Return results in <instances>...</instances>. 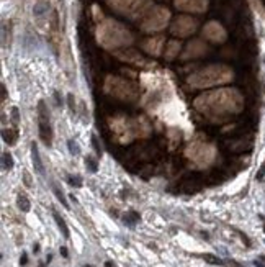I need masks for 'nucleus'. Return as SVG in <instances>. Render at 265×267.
Segmentation results:
<instances>
[{
  "mask_svg": "<svg viewBox=\"0 0 265 267\" xmlns=\"http://www.w3.org/2000/svg\"><path fill=\"white\" fill-rule=\"evenodd\" d=\"M255 267H265V266H262L260 262H255Z\"/></svg>",
  "mask_w": 265,
  "mask_h": 267,
  "instance_id": "nucleus-25",
  "label": "nucleus"
},
{
  "mask_svg": "<svg viewBox=\"0 0 265 267\" xmlns=\"http://www.w3.org/2000/svg\"><path fill=\"white\" fill-rule=\"evenodd\" d=\"M23 184H25L28 189L31 187V185H33V182H31V175H30L28 171H23Z\"/></svg>",
  "mask_w": 265,
  "mask_h": 267,
  "instance_id": "nucleus-17",
  "label": "nucleus"
},
{
  "mask_svg": "<svg viewBox=\"0 0 265 267\" xmlns=\"http://www.w3.org/2000/svg\"><path fill=\"white\" fill-rule=\"evenodd\" d=\"M2 136H3V141H5L7 144H10V146H13V144L17 143V138H18V133H10V131L3 130L2 131Z\"/></svg>",
  "mask_w": 265,
  "mask_h": 267,
  "instance_id": "nucleus-9",
  "label": "nucleus"
},
{
  "mask_svg": "<svg viewBox=\"0 0 265 267\" xmlns=\"http://www.w3.org/2000/svg\"><path fill=\"white\" fill-rule=\"evenodd\" d=\"M203 259L206 261V262H210V264H214V266H223L224 262L221 261V259H218L216 256H211V254H205L203 256Z\"/></svg>",
  "mask_w": 265,
  "mask_h": 267,
  "instance_id": "nucleus-14",
  "label": "nucleus"
},
{
  "mask_svg": "<svg viewBox=\"0 0 265 267\" xmlns=\"http://www.w3.org/2000/svg\"><path fill=\"white\" fill-rule=\"evenodd\" d=\"M69 184L74 185V187H80V185H82V179H80L79 175H75V177H69Z\"/></svg>",
  "mask_w": 265,
  "mask_h": 267,
  "instance_id": "nucleus-18",
  "label": "nucleus"
},
{
  "mask_svg": "<svg viewBox=\"0 0 265 267\" xmlns=\"http://www.w3.org/2000/svg\"><path fill=\"white\" fill-rule=\"evenodd\" d=\"M105 266H106V267H113V264H111V262H106Z\"/></svg>",
  "mask_w": 265,
  "mask_h": 267,
  "instance_id": "nucleus-26",
  "label": "nucleus"
},
{
  "mask_svg": "<svg viewBox=\"0 0 265 267\" xmlns=\"http://www.w3.org/2000/svg\"><path fill=\"white\" fill-rule=\"evenodd\" d=\"M2 167H3V171H12V167H13V157L10 153H2Z\"/></svg>",
  "mask_w": 265,
  "mask_h": 267,
  "instance_id": "nucleus-8",
  "label": "nucleus"
},
{
  "mask_svg": "<svg viewBox=\"0 0 265 267\" xmlns=\"http://www.w3.org/2000/svg\"><path fill=\"white\" fill-rule=\"evenodd\" d=\"M53 216H54V220H56V223L57 226H59V229H61V233H62V236H64L66 239H69L71 238V234H69V228H67V225H66V221L64 218L57 213V211H53Z\"/></svg>",
  "mask_w": 265,
  "mask_h": 267,
  "instance_id": "nucleus-6",
  "label": "nucleus"
},
{
  "mask_svg": "<svg viewBox=\"0 0 265 267\" xmlns=\"http://www.w3.org/2000/svg\"><path fill=\"white\" fill-rule=\"evenodd\" d=\"M38 116H39V138L46 146H51L53 143V130H51V121H49L48 115V107L44 100H39L38 103Z\"/></svg>",
  "mask_w": 265,
  "mask_h": 267,
  "instance_id": "nucleus-1",
  "label": "nucleus"
},
{
  "mask_svg": "<svg viewBox=\"0 0 265 267\" xmlns=\"http://www.w3.org/2000/svg\"><path fill=\"white\" fill-rule=\"evenodd\" d=\"M139 218H141V216H139V213H136V211H129L128 215H124V221H126L129 226H133L134 223H138Z\"/></svg>",
  "mask_w": 265,
  "mask_h": 267,
  "instance_id": "nucleus-11",
  "label": "nucleus"
},
{
  "mask_svg": "<svg viewBox=\"0 0 265 267\" xmlns=\"http://www.w3.org/2000/svg\"><path fill=\"white\" fill-rule=\"evenodd\" d=\"M61 254L64 256V257H67V256H69V254H67V249H66V248H61Z\"/></svg>",
  "mask_w": 265,
  "mask_h": 267,
  "instance_id": "nucleus-24",
  "label": "nucleus"
},
{
  "mask_svg": "<svg viewBox=\"0 0 265 267\" xmlns=\"http://www.w3.org/2000/svg\"><path fill=\"white\" fill-rule=\"evenodd\" d=\"M67 103H69V107H71V112H75V97L72 94L67 95Z\"/></svg>",
  "mask_w": 265,
  "mask_h": 267,
  "instance_id": "nucleus-19",
  "label": "nucleus"
},
{
  "mask_svg": "<svg viewBox=\"0 0 265 267\" xmlns=\"http://www.w3.org/2000/svg\"><path fill=\"white\" fill-rule=\"evenodd\" d=\"M54 97H56V103L57 105H62V100H61V97H59V92H54Z\"/></svg>",
  "mask_w": 265,
  "mask_h": 267,
  "instance_id": "nucleus-23",
  "label": "nucleus"
},
{
  "mask_svg": "<svg viewBox=\"0 0 265 267\" xmlns=\"http://www.w3.org/2000/svg\"><path fill=\"white\" fill-rule=\"evenodd\" d=\"M31 159H33V166H35V169H36V172L39 175H44V166H43L41 156H39L38 146L35 143L31 144Z\"/></svg>",
  "mask_w": 265,
  "mask_h": 267,
  "instance_id": "nucleus-4",
  "label": "nucleus"
},
{
  "mask_svg": "<svg viewBox=\"0 0 265 267\" xmlns=\"http://www.w3.org/2000/svg\"><path fill=\"white\" fill-rule=\"evenodd\" d=\"M67 148H69L71 154H74V156H77L80 153V148H79V144L75 143V139H69V141H67Z\"/></svg>",
  "mask_w": 265,
  "mask_h": 267,
  "instance_id": "nucleus-13",
  "label": "nucleus"
},
{
  "mask_svg": "<svg viewBox=\"0 0 265 267\" xmlns=\"http://www.w3.org/2000/svg\"><path fill=\"white\" fill-rule=\"evenodd\" d=\"M193 28H195V21L187 20V18H180L174 26L175 33H180V35H188L190 31H193Z\"/></svg>",
  "mask_w": 265,
  "mask_h": 267,
  "instance_id": "nucleus-3",
  "label": "nucleus"
},
{
  "mask_svg": "<svg viewBox=\"0 0 265 267\" xmlns=\"http://www.w3.org/2000/svg\"><path fill=\"white\" fill-rule=\"evenodd\" d=\"M12 121L15 126H18V123H20V113H18V108L17 107L12 108Z\"/></svg>",
  "mask_w": 265,
  "mask_h": 267,
  "instance_id": "nucleus-15",
  "label": "nucleus"
},
{
  "mask_svg": "<svg viewBox=\"0 0 265 267\" xmlns=\"http://www.w3.org/2000/svg\"><path fill=\"white\" fill-rule=\"evenodd\" d=\"M264 177H265V161H264L262 167H260V171L257 172V180H264Z\"/></svg>",
  "mask_w": 265,
  "mask_h": 267,
  "instance_id": "nucleus-20",
  "label": "nucleus"
},
{
  "mask_svg": "<svg viewBox=\"0 0 265 267\" xmlns=\"http://www.w3.org/2000/svg\"><path fill=\"white\" fill-rule=\"evenodd\" d=\"M90 139H92V146H93V149H95L97 156H102V148H100V144H98V139H97L95 134H92Z\"/></svg>",
  "mask_w": 265,
  "mask_h": 267,
  "instance_id": "nucleus-16",
  "label": "nucleus"
},
{
  "mask_svg": "<svg viewBox=\"0 0 265 267\" xmlns=\"http://www.w3.org/2000/svg\"><path fill=\"white\" fill-rule=\"evenodd\" d=\"M7 100V89H5V85L2 84V102H5Z\"/></svg>",
  "mask_w": 265,
  "mask_h": 267,
  "instance_id": "nucleus-22",
  "label": "nucleus"
},
{
  "mask_svg": "<svg viewBox=\"0 0 265 267\" xmlns=\"http://www.w3.org/2000/svg\"><path fill=\"white\" fill-rule=\"evenodd\" d=\"M177 7L183 8V10L201 12L206 7V2L205 0H177Z\"/></svg>",
  "mask_w": 265,
  "mask_h": 267,
  "instance_id": "nucleus-2",
  "label": "nucleus"
},
{
  "mask_svg": "<svg viewBox=\"0 0 265 267\" xmlns=\"http://www.w3.org/2000/svg\"><path fill=\"white\" fill-rule=\"evenodd\" d=\"M85 267H92V266H85Z\"/></svg>",
  "mask_w": 265,
  "mask_h": 267,
  "instance_id": "nucleus-27",
  "label": "nucleus"
},
{
  "mask_svg": "<svg viewBox=\"0 0 265 267\" xmlns=\"http://www.w3.org/2000/svg\"><path fill=\"white\" fill-rule=\"evenodd\" d=\"M53 192H54V195L57 197V200H59V202L62 203V207H64V208H69V203H67L66 197H64V193H62V190H61L59 187H57L56 184L53 185Z\"/></svg>",
  "mask_w": 265,
  "mask_h": 267,
  "instance_id": "nucleus-10",
  "label": "nucleus"
},
{
  "mask_svg": "<svg viewBox=\"0 0 265 267\" xmlns=\"http://www.w3.org/2000/svg\"><path fill=\"white\" fill-rule=\"evenodd\" d=\"M115 5L123 12H131V8H141V5H144V0H121Z\"/></svg>",
  "mask_w": 265,
  "mask_h": 267,
  "instance_id": "nucleus-5",
  "label": "nucleus"
},
{
  "mask_svg": "<svg viewBox=\"0 0 265 267\" xmlns=\"http://www.w3.org/2000/svg\"><path fill=\"white\" fill-rule=\"evenodd\" d=\"M17 205H18L20 210L25 211V213L26 211H30V208H31V203L25 193H18V197H17Z\"/></svg>",
  "mask_w": 265,
  "mask_h": 267,
  "instance_id": "nucleus-7",
  "label": "nucleus"
},
{
  "mask_svg": "<svg viewBox=\"0 0 265 267\" xmlns=\"http://www.w3.org/2000/svg\"><path fill=\"white\" fill-rule=\"evenodd\" d=\"M20 264H21V266H26V264H28V256H26L25 252H23V254H21V257H20Z\"/></svg>",
  "mask_w": 265,
  "mask_h": 267,
  "instance_id": "nucleus-21",
  "label": "nucleus"
},
{
  "mask_svg": "<svg viewBox=\"0 0 265 267\" xmlns=\"http://www.w3.org/2000/svg\"><path fill=\"white\" fill-rule=\"evenodd\" d=\"M85 166L88 167V171H90V172H97V171H98V164H97V161L93 159L92 156H87V157H85Z\"/></svg>",
  "mask_w": 265,
  "mask_h": 267,
  "instance_id": "nucleus-12",
  "label": "nucleus"
}]
</instances>
